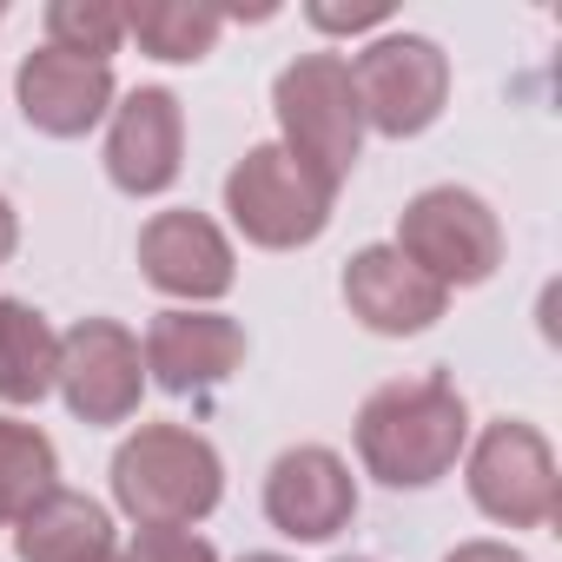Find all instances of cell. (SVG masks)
I'll list each match as a JSON object with an SVG mask.
<instances>
[{
	"label": "cell",
	"instance_id": "cell-1",
	"mask_svg": "<svg viewBox=\"0 0 562 562\" xmlns=\"http://www.w3.org/2000/svg\"><path fill=\"white\" fill-rule=\"evenodd\" d=\"M470 450V411L450 378L384 384L358 411V457L391 490H430Z\"/></svg>",
	"mask_w": 562,
	"mask_h": 562
},
{
	"label": "cell",
	"instance_id": "cell-2",
	"mask_svg": "<svg viewBox=\"0 0 562 562\" xmlns=\"http://www.w3.org/2000/svg\"><path fill=\"white\" fill-rule=\"evenodd\" d=\"M225 463L186 424H139L113 450V503L139 529H192L218 509Z\"/></svg>",
	"mask_w": 562,
	"mask_h": 562
},
{
	"label": "cell",
	"instance_id": "cell-3",
	"mask_svg": "<svg viewBox=\"0 0 562 562\" xmlns=\"http://www.w3.org/2000/svg\"><path fill=\"white\" fill-rule=\"evenodd\" d=\"M271 106H278L285 153L338 199V186L358 172V153H364V113H358V93H351V60L299 54L278 74Z\"/></svg>",
	"mask_w": 562,
	"mask_h": 562
},
{
	"label": "cell",
	"instance_id": "cell-4",
	"mask_svg": "<svg viewBox=\"0 0 562 562\" xmlns=\"http://www.w3.org/2000/svg\"><path fill=\"white\" fill-rule=\"evenodd\" d=\"M397 251L430 278V285L457 292V285H483V278L503 265V225L476 192L430 186L397 212Z\"/></svg>",
	"mask_w": 562,
	"mask_h": 562
},
{
	"label": "cell",
	"instance_id": "cell-5",
	"mask_svg": "<svg viewBox=\"0 0 562 562\" xmlns=\"http://www.w3.org/2000/svg\"><path fill=\"white\" fill-rule=\"evenodd\" d=\"M225 212L258 251H299L331 225V192L285 146H251L225 172Z\"/></svg>",
	"mask_w": 562,
	"mask_h": 562
},
{
	"label": "cell",
	"instance_id": "cell-6",
	"mask_svg": "<svg viewBox=\"0 0 562 562\" xmlns=\"http://www.w3.org/2000/svg\"><path fill=\"white\" fill-rule=\"evenodd\" d=\"M351 93L371 133L417 139L450 100V54L424 34H384L351 60Z\"/></svg>",
	"mask_w": 562,
	"mask_h": 562
},
{
	"label": "cell",
	"instance_id": "cell-7",
	"mask_svg": "<svg viewBox=\"0 0 562 562\" xmlns=\"http://www.w3.org/2000/svg\"><path fill=\"white\" fill-rule=\"evenodd\" d=\"M463 483H470V503L503 522V529H542L562 503V476H555V450L536 424H490L476 443H470V463H463Z\"/></svg>",
	"mask_w": 562,
	"mask_h": 562
},
{
	"label": "cell",
	"instance_id": "cell-8",
	"mask_svg": "<svg viewBox=\"0 0 562 562\" xmlns=\"http://www.w3.org/2000/svg\"><path fill=\"white\" fill-rule=\"evenodd\" d=\"M54 391L80 424H126L146 397V358L139 338L120 318H80L60 338V378Z\"/></svg>",
	"mask_w": 562,
	"mask_h": 562
},
{
	"label": "cell",
	"instance_id": "cell-9",
	"mask_svg": "<svg viewBox=\"0 0 562 562\" xmlns=\"http://www.w3.org/2000/svg\"><path fill=\"white\" fill-rule=\"evenodd\" d=\"M139 271H146V285H159L166 299H186L192 312L212 305V299H225L238 285L232 238L205 212H192V205L146 218V232H139Z\"/></svg>",
	"mask_w": 562,
	"mask_h": 562
},
{
	"label": "cell",
	"instance_id": "cell-10",
	"mask_svg": "<svg viewBox=\"0 0 562 562\" xmlns=\"http://www.w3.org/2000/svg\"><path fill=\"white\" fill-rule=\"evenodd\" d=\"M265 516H271L278 536H292V542H331L358 516L351 463L338 450H325V443L285 450L271 463V476H265Z\"/></svg>",
	"mask_w": 562,
	"mask_h": 562
},
{
	"label": "cell",
	"instance_id": "cell-11",
	"mask_svg": "<svg viewBox=\"0 0 562 562\" xmlns=\"http://www.w3.org/2000/svg\"><path fill=\"white\" fill-rule=\"evenodd\" d=\"M186 159V113L166 87H133L113 106V133H106V179L126 199H153L179 179Z\"/></svg>",
	"mask_w": 562,
	"mask_h": 562
},
{
	"label": "cell",
	"instance_id": "cell-12",
	"mask_svg": "<svg viewBox=\"0 0 562 562\" xmlns=\"http://www.w3.org/2000/svg\"><path fill=\"white\" fill-rule=\"evenodd\" d=\"M345 305L378 338H417V331H430L450 312V292L430 285L397 245H364L345 265Z\"/></svg>",
	"mask_w": 562,
	"mask_h": 562
},
{
	"label": "cell",
	"instance_id": "cell-13",
	"mask_svg": "<svg viewBox=\"0 0 562 562\" xmlns=\"http://www.w3.org/2000/svg\"><path fill=\"white\" fill-rule=\"evenodd\" d=\"M139 358H146V371H153L159 391L192 397V391L225 384V378L245 364V325L225 318V312H192V305H179V312H159V318H153Z\"/></svg>",
	"mask_w": 562,
	"mask_h": 562
},
{
	"label": "cell",
	"instance_id": "cell-14",
	"mask_svg": "<svg viewBox=\"0 0 562 562\" xmlns=\"http://www.w3.org/2000/svg\"><path fill=\"white\" fill-rule=\"evenodd\" d=\"M14 93H21V113H27L34 133L80 139V133H93L113 113V67H93V60H74V54L41 47V54L21 60Z\"/></svg>",
	"mask_w": 562,
	"mask_h": 562
},
{
	"label": "cell",
	"instance_id": "cell-15",
	"mask_svg": "<svg viewBox=\"0 0 562 562\" xmlns=\"http://www.w3.org/2000/svg\"><path fill=\"white\" fill-rule=\"evenodd\" d=\"M14 555L21 562H100L113 555V516L80 490H47L14 522Z\"/></svg>",
	"mask_w": 562,
	"mask_h": 562
},
{
	"label": "cell",
	"instance_id": "cell-16",
	"mask_svg": "<svg viewBox=\"0 0 562 562\" xmlns=\"http://www.w3.org/2000/svg\"><path fill=\"white\" fill-rule=\"evenodd\" d=\"M54 378H60V331L27 299H0V404H41Z\"/></svg>",
	"mask_w": 562,
	"mask_h": 562
},
{
	"label": "cell",
	"instance_id": "cell-17",
	"mask_svg": "<svg viewBox=\"0 0 562 562\" xmlns=\"http://www.w3.org/2000/svg\"><path fill=\"white\" fill-rule=\"evenodd\" d=\"M126 34L139 41V54L192 67L218 47L225 34V8H205V0H133L126 8Z\"/></svg>",
	"mask_w": 562,
	"mask_h": 562
},
{
	"label": "cell",
	"instance_id": "cell-18",
	"mask_svg": "<svg viewBox=\"0 0 562 562\" xmlns=\"http://www.w3.org/2000/svg\"><path fill=\"white\" fill-rule=\"evenodd\" d=\"M47 490H60V457L34 424L0 417V522H21Z\"/></svg>",
	"mask_w": 562,
	"mask_h": 562
},
{
	"label": "cell",
	"instance_id": "cell-19",
	"mask_svg": "<svg viewBox=\"0 0 562 562\" xmlns=\"http://www.w3.org/2000/svg\"><path fill=\"white\" fill-rule=\"evenodd\" d=\"M120 41H126V8H113V0H54L47 8V47L54 54L113 67Z\"/></svg>",
	"mask_w": 562,
	"mask_h": 562
},
{
	"label": "cell",
	"instance_id": "cell-20",
	"mask_svg": "<svg viewBox=\"0 0 562 562\" xmlns=\"http://www.w3.org/2000/svg\"><path fill=\"white\" fill-rule=\"evenodd\" d=\"M126 555L133 562H218V549L192 529H139Z\"/></svg>",
	"mask_w": 562,
	"mask_h": 562
},
{
	"label": "cell",
	"instance_id": "cell-21",
	"mask_svg": "<svg viewBox=\"0 0 562 562\" xmlns=\"http://www.w3.org/2000/svg\"><path fill=\"white\" fill-rule=\"evenodd\" d=\"M384 21H391L384 0H371V8H312V27H325V34H364V27H384Z\"/></svg>",
	"mask_w": 562,
	"mask_h": 562
},
{
	"label": "cell",
	"instance_id": "cell-22",
	"mask_svg": "<svg viewBox=\"0 0 562 562\" xmlns=\"http://www.w3.org/2000/svg\"><path fill=\"white\" fill-rule=\"evenodd\" d=\"M443 562H529V555L509 549V542H463V549H450Z\"/></svg>",
	"mask_w": 562,
	"mask_h": 562
},
{
	"label": "cell",
	"instance_id": "cell-23",
	"mask_svg": "<svg viewBox=\"0 0 562 562\" xmlns=\"http://www.w3.org/2000/svg\"><path fill=\"white\" fill-rule=\"evenodd\" d=\"M14 245H21V212H14L8 199H0V265L14 258Z\"/></svg>",
	"mask_w": 562,
	"mask_h": 562
},
{
	"label": "cell",
	"instance_id": "cell-24",
	"mask_svg": "<svg viewBox=\"0 0 562 562\" xmlns=\"http://www.w3.org/2000/svg\"><path fill=\"white\" fill-rule=\"evenodd\" d=\"M238 562H292V555H271V549H258V555H238Z\"/></svg>",
	"mask_w": 562,
	"mask_h": 562
},
{
	"label": "cell",
	"instance_id": "cell-25",
	"mask_svg": "<svg viewBox=\"0 0 562 562\" xmlns=\"http://www.w3.org/2000/svg\"><path fill=\"white\" fill-rule=\"evenodd\" d=\"M100 562H133V555H120V549H113V555H100Z\"/></svg>",
	"mask_w": 562,
	"mask_h": 562
},
{
	"label": "cell",
	"instance_id": "cell-26",
	"mask_svg": "<svg viewBox=\"0 0 562 562\" xmlns=\"http://www.w3.org/2000/svg\"><path fill=\"white\" fill-rule=\"evenodd\" d=\"M345 562H364V555H345Z\"/></svg>",
	"mask_w": 562,
	"mask_h": 562
}]
</instances>
